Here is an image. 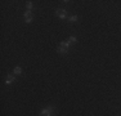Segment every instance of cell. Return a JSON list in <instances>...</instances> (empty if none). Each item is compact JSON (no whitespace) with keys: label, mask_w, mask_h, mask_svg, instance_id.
<instances>
[{"label":"cell","mask_w":121,"mask_h":116,"mask_svg":"<svg viewBox=\"0 0 121 116\" xmlns=\"http://www.w3.org/2000/svg\"><path fill=\"white\" fill-rule=\"evenodd\" d=\"M68 48H70V44H68L67 41H60L58 48H57V52H58L59 54H67Z\"/></svg>","instance_id":"cell-1"},{"label":"cell","mask_w":121,"mask_h":116,"mask_svg":"<svg viewBox=\"0 0 121 116\" xmlns=\"http://www.w3.org/2000/svg\"><path fill=\"white\" fill-rule=\"evenodd\" d=\"M54 114H56V108H54V106H48V107H45V108L41 110L40 116H54Z\"/></svg>","instance_id":"cell-2"},{"label":"cell","mask_w":121,"mask_h":116,"mask_svg":"<svg viewBox=\"0 0 121 116\" xmlns=\"http://www.w3.org/2000/svg\"><path fill=\"white\" fill-rule=\"evenodd\" d=\"M56 14H57V17H59L60 19H66V18H68L66 9H57V10H56Z\"/></svg>","instance_id":"cell-3"},{"label":"cell","mask_w":121,"mask_h":116,"mask_svg":"<svg viewBox=\"0 0 121 116\" xmlns=\"http://www.w3.org/2000/svg\"><path fill=\"white\" fill-rule=\"evenodd\" d=\"M23 18H25V22H26V23H31V22H32L34 17H32V13H31V10H27V12H25V14H23Z\"/></svg>","instance_id":"cell-4"},{"label":"cell","mask_w":121,"mask_h":116,"mask_svg":"<svg viewBox=\"0 0 121 116\" xmlns=\"http://www.w3.org/2000/svg\"><path fill=\"white\" fill-rule=\"evenodd\" d=\"M14 81H16V76H14V75L8 74L7 79H5V84H7V85H10L12 83H14Z\"/></svg>","instance_id":"cell-5"},{"label":"cell","mask_w":121,"mask_h":116,"mask_svg":"<svg viewBox=\"0 0 121 116\" xmlns=\"http://www.w3.org/2000/svg\"><path fill=\"white\" fill-rule=\"evenodd\" d=\"M66 41H67L70 45H72V44H76V43H77V39H76L75 36H70L67 40H66Z\"/></svg>","instance_id":"cell-6"},{"label":"cell","mask_w":121,"mask_h":116,"mask_svg":"<svg viewBox=\"0 0 121 116\" xmlns=\"http://www.w3.org/2000/svg\"><path fill=\"white\" fill-rule=\"evenodd\" d=\"M14 75H21L22 74V67H19V66H17V67H14Z\"/></svg>","instance_id":"cell-7"},{"label":"cell","mask_w":121,"mask_h":116,"mask_svg":"<svg viewBox=\"0 0 121 116\" xmlns=\"http://www.w3.org/2000/svg\"><path fill=\"white\" fill-rule=\"evenodd\" d=\"M68 21L70 22H77L79 21V16H70L68 17Z\"/></svg>","instance_id":"cell-8"},{"label":"cell","mask_w":121,"mask_h":116,"mask_svg":"<svg viewBox=\"0 0 121 116\" xmlns=\"http://www.w3.org/2000/svg\"><path fill=\"white\" fill-rule=\"evenodd\" d=\"M26 8H27V10H31V8H32V1H27V3H26Z\"/></svg>","instance_id":"cell-9"}]
</instances>
